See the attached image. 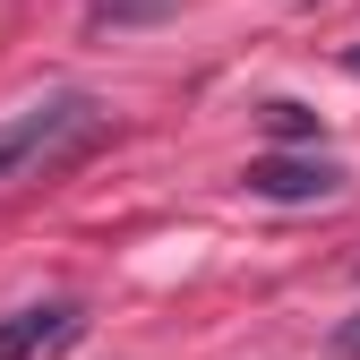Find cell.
Masks as SVG:
<instances>
[{"instance_id": "6da1fadb", "label": "cell", "mask_w": 360, "mask_h": 360, "mask_svg": "<svg viewBox=\"0 0 360 360\" xmlns=\"http://www.w3.org/2000/svg\"><path fill=\"white\" fill-rule=\"evenodd\" d=\"M103 138H112V112H103L95 95H77V86L0 112V189H18V180H52V172L86 163Z\"/></svg>"}, {"instance_id": "7a4b0ae2", "label": "cell", "mask_w": 360, "mask_h": 360, "mask_svg": "<svg viewBox=\"0 0 360 360\" xmlns=\"http://www.w3.org/2000/svg\"><path fill=\"white\" fill-rule=\"evenodd\" d=\"M240 180L257 198H275V206H309V198H335L343 189V163H326V155H257Z\"/></svg>"}, {"instance_id": "3957f363", "label": "cell", "mask_w": 360, "mask_h": 360, "mask_svg": "<svg viewBox=\"0 0 360 360\" xmlns=\"http://www.w3.org/2000/svg\"><path fill=\"white\" fill-rule=\"evenodd\" d=\"M86 326V309L77 300H43V309H18V318H0V360H52L69 352Z\"/></svg>"}, {"instance_id": "277c9868", "label": "cell", "mask_w": 360, "mask_h": 360, "mask_svg": "<svg viewBox=\"0 0 360 360\" xmlns=\"http://www.w3.org/2000/svg\"><path fill=\"white\" fill-rule=\"evenodd\" d=\"M266 129H275L283 146H300V138H318V112L309 103H266Z\"/></svg>"}, {"instance_id": "5b68a950", "label": "cell", "mask_w": 360, "mask_h": 360, "mask_svg": "<svg viewBox=\"0 0 360 360\" xmlns=\"http://www.w3.org/2000/svg\"><path fill=\"white\" fill-rule=\"evenodd\" d=\"M95 18H155V0H95Z\"/></svg>"}, {"instance_id": "8992f818", "label": "cell", "mask_w": 360, "mask_h": 360, "mask_svg": "<svg viewBox=\"0 0 360 360\" xmlns=\"http://www.w3.org/2000/svg\"><path fill=\"white\" fill-rule=\"evenodd\" d=\"M335 352H343V360H360V318H352V326L335 335Z\"/></svg>"}]
</instances>
